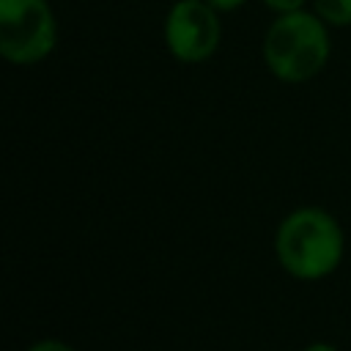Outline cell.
Listing matches in <instances>:
<instances>
[{"mask_svg":"<svg viewBox=\"0 0 351 351\" xmlns=\"http://www.w3.org/2000/svg\"><path fill=\"white\" fill-rule=\"evenodd\" d=\"M329 25L315 11L277 14L263 36V63L266 69L288 85L307 82L318 77L329 60L332 41Z\"/></svg>","mask_w":351,"mask_h":351,"instance_id":"obj_2","label":"cell"},{"mask_svg":"<svg viewBox=\"0 0 351 351\" xmlns=\"http://www.w3.org/2000/svg\"><path fill=\"white\" fill-rule=\"evenodd\" d=\"M211 8H217L219 14H225V11H236V8H241L247 0H206Z\"/></svg>","mask_w":351,"mask_h":351,"instance_id":"obj_8","label":"cell"},{"mask_svg":"<svg viewBox=\"0 0 351 351\" xmlns=\"http://www.w3.org/2000/svg\"><path fill=\"white\" fill-rule=\"evenodd\" d=\"M58 19L49 0H0V55L14 66H33L52 55Z\"/></svg>","mask_w":351,"mask_h":351,"instance_id":"obj_3","label":"cell"},{"mask_svg":"<svg viewBox=\"0 0 351 351\" xmlns=\"http://www.w3.org/2000/svg\"><path fill=\"white\" fill-rule=\"evenodd\" d=\"M302 351H337L332 343H324V340H315V343H310V346H304Z\"/></svg>","mask_w":351,"mask_h":351,"instance_id":"obj_9","label":"cell"},{"mask_svg":"<svg viewBox=\"0 0 351 351\" xmlns=\"http://www.w3.org/2000/svg\"><path fill=\"white\" fill-rule=\"evenodd\" d=\"M313 11L332 27L351 25V0H313Z\"/></svg>","mask_w":351,"mask_h":351,"instance_id":"obj_5","label":"cell"},{"mask_svg":"<svg viewBox=\"0 0 351 351\" xmlns=\"http://www.w3.org/2000/svg\"><path fill=\"white\" fill-rule=\"evenodd\" d=\"M222 41L219 11L206 0H173L165 16V47L181 63H206Z\"/></svg>","mask_w":351,"mask_h":351,"instance_id":"obj_4","label":"cell"},{"mask_svg":"<svg viewBox=\"0 0 351 351\" xmlns=\"http://www.w3.org/2000/svg\"><path fill=\"white\" fill-rule=\"evenodd\" d=\"M307 0H263L266 8H271L274 14H291V11H302Z\"/></svg>","mask_w":351,"mask_h":351,"instance_id":"obj_7","label":"cell"},{"mask_svg":"<svg viewBox=\"0 0 351 351\" xmlns=\"http://www.w3.org/2000/svg\"><path fill=\"white\" fill-rule=\"evenodd\" d=\"M346 250L340 222L321 206H299L282 217L274 233L277 263L293 280L315 282L329 277Z\"/></svg>","mask_w":351,"mask_h":351,"instance_id":"obj_1","label":"cell"},{"mask_svg":"<svg viewBox=\"0 0 351 351\" xmlns=\"http://www.w3.org/2000/svg\"><path fill=\"white\" fill-rule=\"evenodd\" d=\"M27 351H77V348H74V346H69L66 340L44 337V340H36L33 346H27Z\"/></svg>","mask_w":351,"mask_h":351,"instance_id":"obj_6","label":"cell"}]
</instances>
